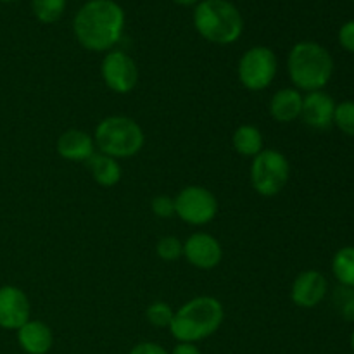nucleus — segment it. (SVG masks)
Returning <instances> with one entry per match:
<instances>
[{"label": "nucleus", "instance_id": "nucleus-24", "mask_svg": "<svg viewBox=\"0 0 354 354\" xmlns=\"http://www.w3.org/2000/svg\"><path fill=\"white\" fill-rule=\"evenodd\" d=\"M334 303L346 322H354V289L339 287L334 294Z\"/></svg>", "mask_w": 354, "mask_h": 354}, {"label": "nucleus", "instance_id": "nucleus-30", "mask_svg": "<svg viewBox=\"0 0 354 354\" xmlns=\"http://www.w3.org/2000/svg\"><path fill=\"white\" fill-rule=\"evenodd\" d=\"M349 344H351V351L354 354V330H353V334H351V341H349Z\"/></svg>", "mask_w": 354, "mask_h": 354}, {"label": "nucleus", "instance_id": "nucleus-32", "mask_svg": "<svg viewBox=\"0 0 354 354\" xmlns=\"http://www.w3.org/2000/svg\"><path fill=\"white\" fill-rule=\"evenodd\" d=\"M353 2H354V0H353Z\"/></svg>", "mask_w": 354, "mask_h": 354}, {"label": "nucleus", "instance_id": "nucleus-15", "mask_svg": "<svg viewBox=\"0 0 354 354\" xmlns=\"http://www.w3.org/2000/svg\"><path fill=\"white\" fill-rule=\"evenodd\" d=\"M17 332V344L26 354H47L54 346L50 327L40 320H28Z\"/></svg>", "mask_w": 354, "mask_h": 354}, {"label": "nucleus", "instance_id": "nucleus-2", "mask_svg": "<svg viewBox=\"0 0 354 354\" xmlns=\"http://www.w3.org/2000/svg\"><path fill=\"white\" fill-rule=\"evenodd\" d=\"M335 62L330 52L317 41L304 40L294 45L287 57V71L294 88L299 92H317L328 85Z\"/></svg>", "mask_w": 354, "mask_h": 354}, {"label": "nucleus", "instance_id": "nucleus-9", "mask_svg": "<svg viewBox=\"0 0 354 354\" xmlns=\"http://www.w3.org/2000/svg\"><path fill=\"white\" fill-rule=\"evenodd\" d=\"M100 75L107 88L120 95L130 93L138 83L137 62L123 50H109L104 55Z\"/></svg>", "mask_w": 354, "mask_h": 354}, {"label": "nucleus", "instance_id": "nucleus-14", "mask_svg": "<svg viewBox=\"0 0 354 354\" xmlns=\"http://www.w3.org/2000/svg\"><path fill=\"white\" fill-rule=\"evenodd\" d=\"M95 152L93 137L83 130H66L57 138V154L66 161L86 162Z\"/></svg>", "mask_w": 354, "mask_h": 354}, {"label": "nucleus", "instance_id": "nucleus-10", "mask_svg": "<svg viewBox=\"0 0 354 354\" xmlns=\"http://www.w3.org/2000/svg\"><path fill=\"white\" fill-rule=\"evenodd\" d=\"M183 258L199 270L216 268L223 258L220 241L206 232H196L183 242Z\"/></svg>", "mask_w": 354, "mask_h": 354}, {"label": "nucleus", "instance_id": "nucleus-12", "mask_svg": "<svg viewBox=\"0 0 354 354\" xmlns=\"http://www.w3.org/2000/svg\"><path fill=\"white\" fill-rule=\"evenodd\" d=\"M30 299L19 287H0V328L19 330L30 320Z\"/></svg>", "mask_w": 354, "mask_h": 354}, {"label": "nucleus", "instance_id": "nucleus-21", "mask_svg": "<svg viewBox=\"0 0 354 354\" xmlns=\"http://www.w3.org/2000/svg\"><path fill=\"white\" fill-rule=\"evenodd\" d=\"M173 317H175L173 308L168 303H162V301H156L145 311V318H147L149 324L158 328H169Z\"/></svg>", "mask_w": 354, "mask_h": 354}, {"label": "nucleus", "instance_id": "nucleus-23", "mask_svg": "<svg viewBox=\"0 0 354 354\" xmlns=\"http://www.w3.org/2000/svg\"><path fill=\"white\" fill-rule=\"evenodd\" d=\"M156 254L159 259L166 263H173L178 258L183 256V242L180 239L168 235V237L159 239V242L156 244Z\"/></svg>", "mask_w": 354, "mask_h": 354}, {"label": "nucleus", "instance_id": "nucleus-27", "mask_svg": "<svg viewBox=\"0 0 354 354\" xmlns=\"http://www.w3.org/2000/svg\"><path fill=\"white\" fill-rule=\"evenodd\" d=\"M128 354H169L162 346L156 344V342H140V344L133 346Z\"/></svg>", "mask_w": 354, "mask_h": 354}, {"label": "nucleus", "instance_id": "nucleus-19", "mask_svg": "<svg viewBox=\"0 0 354 354\" xmlns=\"http://www.w3.org/2000/svg\"><path fill=\"white\" fill-rule=\"evenodd\" d=\"M332 275L339 286L354 289V245L341 248L332 258Z\"/></svg>", "mask_w": 354, "mask_h": 354}, {"label": "nucleus", "instance_id": "nucleus-29", "mask_svg": "<svg viewBox=\"0 0 354 354\" xmlns=\"http://www.w3.org/2000/svg\"><path fill=\"white\" fill-rule=\"evenodd\" d=\"M173 2L178 3V6L187 7V6H197V3H199V0H173Z\"/></svg>", "mask_w": 354, "mask_h": 354}, {"label": "nucleus", "instance_id": "nucleus-3", "mask_svg": "<svg viewBox=\"0 0 354 354\" xmlns=\"http://www.w3.org/2000/svg\"><path fill=\"white\" fill-rule=\"evenodd\" d=\"M223 320V304L216 297L197 296L175 311L168 330L178 342L196 344L216 334Z\"/></svg>", "mask_w": 354, "mask_h": 354}, {"label": "nucleus", "instance_id": "nucleus-22", "mask_svg": "<svg viewBox=\"0 0 354 354\" xmlns=\"http://www.w3.org/2000/svg\"><path fill=\"white\" fill-rule=\"evenodd\" d=\"M334 124L342 133L354 138V100H344L335 106Z\"/></svg>", "mask_w": 354, "mask_h": 354}, {"label": "nucleus", "instance_id": "nucleus-17", "mask_svg": "<svg viewBox=\"0 0 354 354\" xmlns=\"http://www.w3.org/2000/svg\"><path fill=\"white\" fill-rule=\"evenodd\" d=\"M86 166H88L93 180H95L100 187L118 185L121 180V175H123V169H121V165L118 162V159L102 154V152H95V154L86 161Z\"/></svg>", "mask_w": 354, "mask_h": 354}, {"label": "nucleus", "instance_id": "nucleus-16", "mask_svg": "<svg viewBox=\"0 0 354 354\" xmlns=\"http://www.w3.org/2000/svg\"><path fill=\"white\" fill-rule=\"evenodd\" d=\"M270 116L277 123H292L299 120L301 111H303V93L297 88H280L279 92L273 93L270 100Z\"/></svg>", "mask_w": 354, "mask_h": 354}, {"label": "nucleus", "instance_id": "nucleus-11", "mask_svg": "<svg viewBox=\"0 0 354 354\" xmlns=\"http://www.w3.org/2000/svg\"><path fill=\"white\" fill-rule=\"evenodd\" d=\"M328 294L327 277L318 270H304L294 279L290 287V299L296 306L311 310L317 308Z\"/></svg>", "mask_w": 354, "mask_h": 354}, {"label": "nucleus", "instance_id": "nucleus-31", "mask_svg": "<svg viewBox=\"0 0 354 354\" xmlns=\"http://www.w3.org/2000/svg\"><path fill=\"white\" fill-rule=\"evenodd\" d=\"M0 2H16V0H0Z\"/></svg>", "mask_w": 354, "mask_h": 354}, {"label": "nucleus", "instance_id": "nucleus-25", "mask_svg": "<svg viewBox=\"0 0 354 354\" xmlns=\"http://www.w3.org/2000/svg\"><path fill=\"white\" fill-rule=\"evenodd\" d=\"M151 209L161 220H168V218L175 216V199L169 196H156L151 201Z\"/></svg>", "mask_w": 354, "mask_h": 354}, {"label": "nucleus", "instance_id": "nucleus-28", "mask_svg": "<svg viewBox=\"0 0 354 354\" xmlns=\"http://www.w3.org/2000/svg\"><path fill=\"white\" fill-rule=\"evenodd\" d=\"M169 354H203V353H201V349L197 348L196 344H190V342H178Z\"/></svg>", "mask_w": 354, "mask_h": 354}, {"label": "nucleus", "instance_id": "nucleus-1", "mask_svg": "<svg viewBox=\"0 0 354 354\" xmlns=\"http://www.w3.org/2000/svg\"><path fill=\"white\" fill-rule=\"evenodd\" d=\"M73 31L86 50L109 52L123 37V7L114 0H88L76 12Z\"/></svg>", "mask_w": 354, "mask_h": 354}, {"label": "nucleus", "instance_id": "nucleus-5", "mask_svg": "<svg viewBox=\"0 0 354 354\" xmlns=\"http://www.w3.org/2000/svg\"><path fill=\"white\" fill-rule=\"evenodd\" d=\"M97 152L114 159H128L137 156L145 144L140 124L128 116H107L93 131Z\"/></svg>", "mask_w": 354, "mask_h": 354}, {"label": "nucleus", "instance_id": "nucleus-7", "mask_svg": "<svg viewBox=\"0 0 354 354\" xmlns=\"http://www.w3.org/2000/svg\"><path fill=\"white\" fill-rule=\"evenodd\" d=\"M279 71V61L275 52L265 45H256L242 54L237 66L239 82L251 92H261L268 88Z\"/></svg>", "mask_w": 354, "mask_h": 354}, {"label": "nucleus", "instance_id": "nucleus-4", "mask_svg": "<svg viewBox=\"0 0 354 354\" xmlns=\"http://www.w3.org/2000/svg\"><path fill=\"white\" fill-rule=\"evenodd\" d=\"M194 26L209 44L230 45L241 38L244 19L230 0H199L194 10Z\"/></svg>", "mask_w": 354, "mask_h": 354}, {"label": "nucleus", "instance_id": "nucleus-6", "mask_svg": "<svg viewBox=\"0 0 354 354\" xmlns=\"http://www.w3.org/2000/svg\"><path fill=\"white\" fill-rule=\"evenodd\" d=\"M251 185L259 196L275 197L287 187L290 178L289 159L275 149H263L251 162Z\"/></svg>", "mask_w": 354, "mask_h": 354}, {"label": "nucleus", "instance_id": "nucleus-26", "mask_svg": "<svg viewBox=\"0 0 354 354\" xmlns=\"http://www.w3.org/2000/svg\"><path fill=\"white\" fill-rule=\"evenodd\" d=\"M339 44L344 50L354 54V19L348 21L339 30Z\"/></svg>", "mask_w": 354, "mask_h": 354}, {"label": "nucleus", "instance_id": "nucleus-8", "mask_svg": "<svg viewBox=\"0 0 354 354\" xmlns=\"http://www.w3.org/2000/svg\"><path fill=\"white\" fill-rule=\"evenodd\" d=\"M175 214L183 223L194 227L211 223L218 214L216 196L206 187H185L175 197Z\"/></svg>", "mask_w": 354, "mask_h": 354}, {"label": "nucleus", "instance_id": "nucleus-13", "mask_svg": "<svg viewBox=\"0 0 354 354\" xmlns=\"http://www.w3.org/2000/svg\"><path fill=\"white\" fill-rule=\"evenodd\" d=\"M335 100L324 90L310 92L303 95V111L301 120L313 130H328L334 127Z\"/></svg>", "mask_w": 354, "mask_h": 354}, {"label": "nucleus", "instance_id": "nucleus-18", "mask_svg": "<svg viewBox=\"0 0 354 354\" xmlns=\"http://www.w3.org/2000/svg\"><path fill=\"white\" fill-rule=\"evenodd\" d=\"M263 144L261 130L254 124H241L232 135V145L244 158H256L263 151Z\"/></svg>", "mask_w": 354, "mask_h": 354}, {"label": "nucleus", "instance_id": "nucleus-20", "mask_svg": "<svg viewBox=\"0 0 354 354\" xmlns=\"http://www.w3.org/2000/svg\"><path fill=\"white\" fill-rule=\"evenodd\" d=\"M68 0H31L35 17L44 24H52L62 17Z\"/></svg>", "mask_w": 354, "mask_h": 354}]
</instances>
